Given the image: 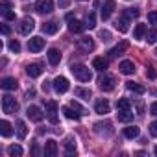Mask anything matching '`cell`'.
<instances>
[{
    "label": "cell",
    "instance_id": "cell-1",
    "mask_svg": "<svg viewBox=\"0 0 157 157\" xmlns=\"http://www.w3.org/2000/svg\"><path fill=\"white\" fill-rule=\"evenodd\" d=\"M70 72L74 74V78H78L80 82H91L93 80V72L89 67L82 65V63H74L70 65Z\"/></svg>",
    "mask_w": 157,
    "mask_h": 157
},
{
    "label": "cell",
    "instance_id": "cell-2",
    "mask_svg": "<svg viewBox=\"0 0 157 157\" xmlns=\"http://www.w3.org/2000/svg\"><path fill=\"white\" fill-rule=\"evenodd\" d=\"M2 111H4L6 115H13V113H17V111H19V104H17V100H15L13 96H10V94L2 96Z\"/></svg>",
    "mask_w": 157,
    "mask_h": 157
},
{
    "label": "cell",
    "instance_id": "cell-3",
    "mask_svg": "<svg viewBox=\"0 0 157 157\" xmlns=\"http://www.w3.org/2000/svg\"><path fill=\"white\" fill-rule=\"evenodd\" d=\"M68 89H70V83H68V80H67V78H63V76H57L56 80H54V91H56V93L63 94V93H67Z\"/></svg>",
    "mask_w": 157,
    "mask_h": 157
},
{
    "label": "cell",
    "instance_id": "cell-4",
    "mask_svg": "<svg viewBox=\"0 0 157 157\" xmlns=\"http://www.w3.org/2000/svg\"><path fill=\"white\" fill-rule=\"evenodd\" d=\"M26 117H28L32 122H41L43 117H44V113L41 111V107H37V105H30V107L26 109Z\"/></svg>",
    "mask_w": 157,
    "mask_h": 157
},
{
    "label": "cell",
    "instance_id": "cell-5",
    "mask_svg": "<svg viewBox=\"0 0 157 157\" xmlns=\"http://www.w3.org/2000/svg\"><path fill=\"white\" fill-rule=\"evenodd\" d=\"M54 10V2L52 0H37V4H35V11L44 15V13H52Z\"/></svg>",
    "mask_w": 157,
    "mask_h": 157
},
{
    "label": "cell",
    "instance_id": "cell-6",
    "mask_svg": "<svg viewBox=\"0 0 157 157\" xmlns=\"http://www.w3.org/2000/svg\"><path fill=\"white\" fill-rule=\"evenodd\" d=\"M98 87H100L102 91H105V93L113 91V89H115V78H111V76H102L100 80H98Z\"/></svg>",
    "mask_w": 157,
    "mask_h": 157
},
{
    "label": "cell",
    "instance_id": "cell-7",
    "mask_svg": "<svg viewBox=\"0 0 157 157\" xmlns=\"http://www.w3.org/2000/svg\"><path fill=\"white\" fill-rule=\"evenodd\" d=\"M33 28H35L33 19L26 17V19H22V21H21V24H19V33H22V35H30V32H32Z\"/></svg>",
    "mask_w": 157,
    "mask_h": 157
},
{
    "label": "cell",
    "instance_id": "cell-8",
    "mask_svg": "<svg viewBox=\"0 0 157 157\" xmlns=\"http://www.w3.org/2000/svg\"><path fill=\"white\" fill-rule=\"evenodd\" d=\"M43 48H44V39H43V37H32V39L28 41V50H30V52L37 54V52H41Z\"/></svg>",
    "mask_w": 157,
    "mask_h": 157
},
{
    "label": "cell",
    "instance_id": "cell-9",
    "mask_svg": "<svg viewBox=\"0 0 157 157\" xmlns=\"http://www.w3.org/2000/svg\"><path fill=\"white\" fill-rule=\"evenodd\" d=\"M126 50H128V41H120L115 48H111V50H109V57H111V59H115V57L122 56Z\"/></svg>",
    "mask_w": 157,
    "mask_h": 157
},
{
    "label": "cell",
    "instance_id": "cell-10",
    "mask_svg": "<svg viewBox=\"0 0 157 157\" xmlns=\"http://www.w3.org/2000/svg\"><path fill=\"white\" fill-rule=\"evenodd\" d=\"M94 111H96L98 115H107V113L111 111V105H109L107 100H96V104H94Z\"/></svg>",
    "mask_w": 157,
    "mask_h": 157
},
{
    "label": "cell",
    "instance_id": "cell-11",
    "mask_svg": "<svg viewBox=\"0 0 157 157\" xmlns=\"http://www.w3.org/2000/svg\"><path fill=\"white\" fill-rule=\"evenodd\" d=\"M46 107H48V120L52 124H57V104L56 102H46Z\"/></svg>",
    "mask_w": 157,
    "mask_h": 157
},
{
    "label": "cell",
    "instance_id": "cell-12",
    "mask_svg": "<svg viewBox=\"0 0 157 157\" xmlns=\"http://www.w3.org/2000/svg\"><path fill=\"white\" fill-rule=\"evenodd\" d=\"M115 0H107V2L104 4V8H102V19L104 21H107L111 15H113V11H115Z\"/></svg>",
    "mask_w": 157,
    "mask_h": 157
},
{
    "label": "cell",
    "instance_id": "cell-13",
    "mask_svg": "<svg viewBox=\"0 0 157 157\" xmlns=\"http://www.w3.org/2000/svg\"><path fill=\"white\" fill-rule=\"evenodd\" d=\"M85 28H87V26H85L83 22L76 21V19H68V30H70L72 33H82Z\"/></svg>",
    "mask_w": 157,
    "mask_h": 157
},
{
    "label": "cell",
    "instance_id": "cell-14",
    "mask_svg": "<svg viewBox=\"0 0 157 157\" xmlns=\"http://www.w3.org/2000/svg\"><path fill=\"white\" fill-rule=\"evenodd\" d=\"M0 87H2L4 91H15L19 87V82L15 80V78H4L2 83H0Z\"/></svg>",
    "mask_w": 157,
    "mask_h": 157
},
{
    "label": "cell",
    "instance_id": "cell-15",
    "mask_svg": "<svg viewBox=\"0 0 157 157\" xmlns=\"http://www.w3.org/2000/svg\"><path fill=\"white\" fill-rule=\"evenodd\" d=\"M94 131H96L98 135H111V133H113V128H111L109 122H105V124L98 122V124H94Z\"/></svg>",
    "mask_w": 157,
    "mask_h": 157
},
{
    "label": "cell",
    "instance_id": "cell-16",
    "mask_svg": "<svg viewBox=\"0 0 157 157\" xmlns=\"http://www.w3.org/2000/svg\"><path fill=\"white\" fill-rule=\"evenodd\" d=\"M115 28L118 30V32H128L129 30V17L128 15H124V17H120L118 21H117V24H115Z\"/></svg>",
    "mask_w": 157,
    "mask_h": 157
},
{
    "label": "cell",
    "instance_id": "cell-17",
    "mask_svg": "<svg viewBox=\"0 0 157 157\" xmlns=\"http://www.w3.org/2000/svg\"><path fill=\"white\" fill-rule=\"evenodd\" d=\"M80 48H82L83 52H93V50H94V41H93L91 37H82V39H80Z\"/></svg>",
    "mask_w": 157,
    "mask_h": 157
},
{
    "label": "cell",
    "instance_id": "cell-18",
    "mask_svg": "<svg viewBox=\"0 0 157 157\" xmlns=\"http://www.w3.org/2000/svg\"><path fill=\"white\" fill-rule=\"evenodd\" d=\"M48 61H50V65H59V61H61V52L57 50V48H50L48 50Z\"/></svg>",
    "mask_w": 157,
    "mask_h": 157
},
{
    "label": "cell",
    "instance_id": "cell-19",
    "mask_svg": "<svg viewBox=\"0 0 157 157\" xmlns=\"http://www.w3.org/2000/svg\"><path fill=\"white\" fill-rule=\"evenodd\" d=\"M44 153L46 155H50V157H56L57 155V142L56 140H46V144H44Z\"/></svg>",
    "mask_w": 157,
    "mask_h": 157
},
{
    "label": "cell",
    "instance_id": "cell-20",
    "mask_svg": "<svg viewBox=\"0 0 157 157\" xmlns=\"http://www.w3.org/2000/svg\"><path fill=\"white\" fill-rule=\"evenodd\" d=\"M118 68H120V72H122V74H126V76H129V74H133V72H135V65H133V61H128V59H126V61H122Z\"/></svg>",
    "mask_w": 157,
    "mask_h": 157
},
{
    "label": "cell",
    "instance_id": "cell-21",
    "mask_svg": "<svg viewBox=\"0 0 157 157\" xmlns=\"http://www.w3.org/2000/svg\"><path fill=\"white\" fill-rule=\"evenodd\" d=\"M57 30H59V24H57V22H54V21H50V22H44V24H43V32H44V33H48V35L57 33Z\"/></svg>",
    "mask_w": 157,
    "mask_h": 157
},
{
    "label": "cell",
    "instance_id": "cell-22",
    "mask_svg": "<svg viewBox=\"0 0 157 157\" xmlns=\"http://www.w3.org/2000/svg\"><path fill=\"white\" fill-rule=\"evenodd\" d=\"M107 59H104V57H94L93 59V68H96V70H100V72H104V70H107Z\"/></svg>",
    "mask_w": 157,
    "mask_h": 157
},
{
    "label": "cell",
    "instance_id": "cell-23",
    "mask_svg": "<svg viewBox=\"0 0 157 157\" xmlns=\"http://www.w3.org/2000/svg\"><path fill=\"white\" fill-rule=\"evenodd\" d=\"M126 87H128V91H133V93H137V94H144V93H146V87L140 85V83H135V82H128Z\"/></svg>",
    "mask_w": 157,
    "mask_h": 157
},
{
    "label": "cell",
    "instance_id": "cell-24",
    "mask_svg": "<svg viewBox=\"0 0 157 157\" xmlns=\"http://www.w3.org/2000/svg\"><path fill=\"white\" fill-rule=\"evenodd\" d=\"M26 135H28V128H26V124H24L22 120H17V137H19V140H24Z\"/></svg>",
    "mask_w": 157,
    "mask_h": 157
},
{
    "label": "cell",
    "instance_id": "cell-25",
    "mask_svg": "<svg viewBox=\"0 0 157 157\" xmlns=\"http://www.w3.org/2000/svg\"><path fill=\"white\" fill-rule=\"evenodd\" d=\"M0 133H2V137H11L13 129H11V124L8 120H2L0 122Z\"/></svg>",
    "mask_w": 157,
    "mask_h": 157
},
{
    "label": "cell",
    "instance_id": "cell-26",
    "mask_svg": "<svg viewBox=\"0 0 157 157\" xmlns=\"http://www.w3.org/2000/svg\"><path fill=\"white\" fill-rule=\"evenodd\" d=\"M26 74L30 78H39L41 76V67L39 65H28L26 67Z\"/></svg>",
    "mask_w": 157,
    "mask_h": 157
},
{
    "label": "cell",
    "instance_id": "cell-27",
    "mask_svg": "<svg viewBox=\"0 0 157 157\" xmlns=\"http://www.w3.org/2000/svg\"><path fill=\"white\" fill-rule=\"evenodd\" d=\"M118 120H120V122H131V120H133L131 109H122V111H118Z\"/></svg>",
    "mask_w": 157,
    "mask_h": 157
},
{
    "label": "cell",
    "instance_id": "cell-28",
    "mask_svg": "<svg viewBox=\"0 0 157 157\" xmlns=\"http://www.w3.org/2000/svg\"><path fill=\"white\" fill-rule=\"evenodd\" d=\"M139 133H140V129H139L137 126H129V128H126V129H124V135H126L128 139H137V137H139Z\"/></svg>",
    "mask_w": 157,
    "mask_h": 157
},
{
    "label": "cell",
    "instance_id": "cell-29",
    "mask_svg": "<svg viewBox=\"0 0 157 157\" xmlns=\"http://www.w3.org/2000/svg\"><path fill=\"white\" fill-rule=\"evenodd\" d=\"M65 153L67 155H74L76 153V140L74 139H67V142H65Z\"/></svg>",
    "mask_w": 157,
    "mask_h": 157
},
{
    "label": "cell",
    "instance_id": "cell-30",
    "mask_svg": "<svg viewBox=\"0 0 157 157\" xmlns=\"http://www.w3.org/2000/svg\"><path fill=\"white\" fill-rule=\"evenodd\" d=\"M8 155L10 157H21L22 155V148L19 144H11V146H8Z\"/></svg>",
    "mask_w": 157,
    "mask_h": 157
},
{
    "label": "cell",
    "instance_id": "cell-31",
    "mask_svg": "<svg viewBox=\"0 0 157 157\" xmlns=\"http://www.w3.org/2000/svg\"><path fill=\"white\" fill-rule=\"evenodd\" d=\"M63 113H65V117L67 118H70V120H80V113H74V109L70 107V105H67V107H63Z\"/></svg>",
    "mask_w": 157,
    "mask_h": 157
},
{
    "label": "cell",
    "instance_id": "cell-32",
    "mask_svg": "<svg viewBox=\"0 0 157 157\" xmlns=\"http://www.w3.org/2000/svg\"><path fill=\"white\" fill-rule=\"evenodd\" d=\"M146 32H148V30H146L144 24H137L135 30H133V37H135V39H142V37L146 35Z\"/></svg>",
    "mask_w": 157,
    "mask_h": 157
},
{
    "label": "cell",
    "instance_id": "cell-33",
    "mask_svg": "<svg viewBox=\"0 0 157 157\" xmlns=\"http://www.w3.org/2000/svg\"><path fill=\"white\" fill-rule=\"evenodd\" d=\"M74 93H76V96H80V98H85V100H89V98L93 96L91 89H82V87H76V89H74Z\"/></svg>",
    "mask_w": 157,
    "mask_h": 157
},
{
    "label": "cell",
    "instance_id": "cell-34",
    "mask_svg": "<svg viewBox=\"0 0 157 157\" xmlns=\"http://www.w3.org/2000/svg\"><path fill=\"white\" fill-rule=\"evenodd\" d=\"M144 37H146V41H148L150 44H151V43H155V41H157V30H155V28H151V30H148Z\"/></svg>",
    "mask_w": 157,
    "mask_h": 157
},
{
    "label": "cell",
    "instance_id": "cell-35",
    "mask_svg": "<svg viewBox=\"0 0 157 157\" xmlns=\"http://www.w3.org/2000/svg\"><path fill=\"white\" fill-rule=\"evenodd\" d=\"M124 15H128L129 19H137V17L140 15V11H139V8H128Z\"/></svg>",
    "mask_w": 157,
    "mask_h": 157
},
{
    "label": "cell",
    "instance_id": "cell-36",
    "mask_svg": "<svg viewBox=\"0 0 157 157\" xmlns=\"http://www.w3.org/2000/svg\"><path fill=\"white\" fill-rule=\"evenodd\" d=\"M85 26H87V28H94V26H96V17H94V13H89V15H87Z\"/></svg>",
    "mask_w": 157,
    "mask_h": 157
},
{
    "label": "cell",
    "instance_id": "cell-37",
    "mask_svg": "<svg viewBox=\"0 0 157 157\" xmlns=\"http://www.w3.org/2000/svg\"><path fill=\"white\" fill-rule=\"evenodd\" d=\"M117 109H118V111H122V109H129V102H128L126 98H120V100L117 102Z\"/></svg>",
    "mask_w": 157,
    "mask_h": 157
},
{
    "label": "cell",
    "instance_id": "cell-38",
    "mask_svg": "<svg viewBox=\"0 0 157 157\" xmlns=\"http://www.w3.org/2000/svg\"><path fill=\"white\" fill-rule=\"evenodd\" d=\"M70 107H72L74 111H78L80 115H87V109H83V107H82L80 104H78V102H72V104H70Z\"/></svg>",
    "mask_w": 157,
    "mask_h": 157
},
{
    "label": "cell",
    "instance_id": "cell-39",
    "mask_svg": "<svg viewBox=\"0 0 157 157\" xmlns=\"http://www.w3.org/2000/svg\"><path fill=\"white\" fill-rule=\"evenodd\" d=\"M10 50L15 52V54H19V52H21V43H19V41H11V43H10Z\"/></svg>",
    "mask_w": 157,
    "mask_h": 157
},
{
    "label": "cell",
    "instance_id": "cell-40",
    "mask_svg": "<svg viewBox=\"0 0 157 157\" xmlns=\"http://www.w3.org/2000/svg\"><path fill=\"white\" fill-rule=\"evenodd\" d=\"M146 76L150 78V80H155V78H157V72H155V68H153V67H148V68H146Z\"/></svg>",
    "mask_w": 157,
    "mask_h": 157
},
{
    "label": "cell",
    "instance_id": "cell-41",
    "mask_svg": "<svg viewBox=\"0 0 157 157\" xmlns=\"http://www.w3.org/2000/svg\"><path fill=\"white\" fill-rule=\"evenodd\" d=\"M10 8H11V4L8 2V0H2V2H0V11H2V13H6Z\"/></svg>",
    "mask_w": 157,
    "mask_h": 157
},
{
    "label": "cell",
    "instance_id": "cell-42",
    "mask_svg": "<svg viewBox=\"0 0 157 157\" xmlns=\"http://www.w3.org/2000/svg\"><path fill=\"white\" fill-rule=\"evenodd\" d=\"M100 37H102V41H104V43L111 41V33H109L107 30H102V32H100Z\"/></svg>",
    "mask_w": 157,
    "mask_h": 157
},
{
    "label": "cell",
    "instance_id": "cell-43",
    "mask_svg": "<svg viewBox=\"0 0 157 157\" xmlns=\"http://www.w3.org/2000/svg\"><path fill=\"white\" fill-rule=\"evenodd\" d=\"M148 21L155 26L157 24V11H151V13H148Z\"/></svg>",
    "mask_w": 157,
    "mask_h": 157
},
{
    "label": "cell",
    "instance_id": "cell-44",
    "mask_svg": "<svg viewBox=\"0 0 157 157\" xmlns=\"http://www.w3.org/2000/svg\"><path fill=\"white\" fill-rule=\"evenodd\" d=\"M2 15H4V19H6V21H15V13H13L11 10H8V11H6V13H2Z\"/></svg>",
    "mask_w": 157,
    "mask_h": 157
},
{
    "label": "cell",
    "instance_id": "cell-45",
    "mask_svg": "<svg viewBox=\"0 0 157 157\" xmlns=\"http://www.w3.org/2000/svg\"><path fill=\"white\" fill-rule=\"evenodd\" d=\"M150 133H151V137H157V120L150 124Z\"/></svg>",
    "mask_w": 157,
    "mask_h": 157
},
{
    "label": "cell",
    "instance_id": "cell-46",
    "mask_svg": "<svg viewBox=\"0 0 157 157\" xmlns=\"http://www.w3.org/2000/svg\"><path fill=\"white\" fill-rule=\"evenodd\" d=\"M150 113H151L153 117H157V102H153V104L150 105Z\"/></svg>",
    "mask_w": 157,
    "mask_h": 157
},
{
    "label": "cell",
    "instance_id": "cell-47",
    "mask_svg": "<svg viewBox=\"0 0 157 157\" xmlns=\"http://www.w3.org/2000/svg\"><path fill=\"white\" fill-rule=\"evenodd\" d=\"M72 0H59V8H68V4Z\"/></svg>",
    "mask_w": 157,
    "mask_h": 157
},
{
    "label": "cell",
    "instance_id": "cell-48",
    "mask_svg": "<svg viewBox=\"0 0 157 157\" xmlns=\"http://www.w3.org/2000/svg\"><path fill=\"white\" fill-rule=\"evenodd\" d=\"M2 33H4V35H8V33H10V28H8V26H6V24H4V26H2Z\"/></svg>",
    "mask_w": 157,
    "mask_h": 157
},
{
    "label": "cell",
    "instance_id": "cell-49",
    "mask_svg": "<svg viewBox=\"0 0 157 157\" xmlns=\"http://www.w3.org/2000/svg\"><path fill=\"white\" fill-rule=\"evenodd\" d=\"M26 96H28V98H33V96H35V91H28V94H26Z\"/></svg>",
    "mask_w": 157,
    "mask_h": 157
},
{
    "label": "cell",
    "instance_id": "cell-50",
    "mask_svg": "<svg viewBox=\"0 0 157 157\" xmlns=\"http://www.w3.org/2000/svg\"><path fill=\"white\" fill-rule=\"evenodd\" d=\"M153 151H155V155H157V146H155V150H153Z\"/></svg>",
    "mask_w": 157,
    "mask_h": 157
},
{
    "label": "cell",
    "instance_id": "cell-51",
    "mask_svg": "<svg viewBox=\"0 0 157 157\" xmlns=\"http://www.w3.org/2000/svg\"><path fill=\"white\" fill-rule=\"evenodd\" d=\"M155 54H157V48H155Z\"/></svg>",
    "mask_w": 157,
    "mask_h": 157
},
{
    "label": "cell",
    "instance_id": "cell-52",
    "mask_svg": "<svg viewBox=\"0 0 157 157\" xmlns=\"http://www.w3.org/2000/svg\"><path fill=\"white\" fill-rule=\"evenodd\" d=\"M83 2H85V0H83Z\"/></svg>",
    "mask_w": 157,
    "mask_h": 157
}]
</instances>
